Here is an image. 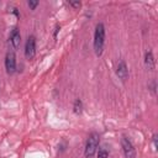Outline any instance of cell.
<instances>
[{
	"instance_id": "277c9868",
	"label": "cell",
	"mask_w": 158,
	"mask_h": 158,
	"mask_svg": "<svg viewBox=\"0 0 158 158\" xmlns=\"http://www.w3.org/2000/svg\"><path fill=\"white\" fill-rule=\"evenodd\" d=\"M36 54V38L35 36H30L25 44V56L27 59H32Z\"/></svg>"
},
{
	"instance_id": "6da1fadb",
	"label": "cell",
	"mask_w": 158,
	"mask_h": 158,
	"mask_svg": "<svg viewBox=\"0 0 158 158\" xmlns=\"http://www.w3.org/2000/svg\"><path fill=\"white\" fill-rule=\"evenodd\" d=\"M104 44H105V26L102 22H99L94 32V52L98 57L102 54Z\"/></svg>"
},
{
	"instance_id": "ba28073f",
	"label": "cell",
	"mask_w": 158,
	"mask_h": 158,
	"mask_svg": "<svg viewBox=\"0 0 158 158\" xmlns=\"http://www.w3.org/2000/svg\"><path fill=\"white\" fill-rule=\"evenodd\" d=\"M144 64L147 67L148 70H153L154 65H156V60H154V56L152 53V51H147L144 54Z\"/></svg>"
},
{
	"instance_id": "52a82bcc",
	"label": "cell",
	"mask_w": 158,
	"mask_h": 158,
	"mask_svg": "<svg viewBox=\"0 0 158 158\" xmlns=\"http://www.w3.org/2000/svg\"><path fill=\"white\" fill-rule=\"evenodd\" d=\"M10 43L12 44V47L15 49H17L20 47V43H21V35H20V31L19 28H14L10 33Z\"/></svg>"
},
{
	"instance_id": "8fae6325",
	"label": "cell",
	"mask_w": 158,
	"mask_h": 158,
	"mask_svg": "<svg viewBox=\"0 0 158 158\" xmlns=\"http://www.w3.org/2000/svg\"><path fill=\"white\" fill-rule=\"evenodd\" d=\"M27 5H28V7H30L31 10H35V9L37 7V5H38V1H33V0H30V1L27 2Z\"/></svg>"
},
{
	"instance_id": "3957f363",
	"label": "cell",
	"mask_w": 158,
	"mask_h": 158,
	"mask_svg": "<svg viewBox=\"0 0 158 158\" xmlns=\"http://www.w3.org/2000/svg\"><path fill=\"white\" fill-rule=\"evenodd\" d=\"M121 148H122V152H123L126 158H136V149H135V147H133V144H132V142L130 141L128 137L122 136Z\"/></svg>"
},
{
	"instance_id": "7c38bea8",
	"label": "cell",
	"mask_w": 158,
	"mask_h": 158,
	"mask_svg": "<svg viewBox=\"0 0 158 158\" xmlns=\"http://www.w3.org/2000/svg\"><path fill=\"white\" fill-rule=\"evenodd\" d=\"M69 5H70V6H73L74 9H79V7L81 6L80 1H69Z\"/></svg>"
},
{
	"instance_id": "30bf717a",
	"label": "cell",
	"mask_w": 158,
	"mask_h": 158,
	"mask_svg": "<svg viewBox=\"0 0 158 158\" xmlns=\"http://www.w3.org/2000/svg\"><path fill=\"white\" fill-rule=\"evenodd\" d=\"M98 158H109V152H107L105 148L99 149V152H98Z\"/></svg>"
},
{
	"instance_id": "9c48e42d",
	"label": "cell",
	"mask_w": 158,
	"mask_h": 158,
	"mask_svg": "<svg viewBox=\"0 0 158 158\" xmlns=\"http://www.w3.org/2000/svg\"><path fill=\"white\" fill-rule=\"evenodd\" d=\"M73 110H74V112H75V114H80V112L83 111V102H81L79 99H77V100L74 101Z\"/></svg>"
},
{
	"instance_id": "5bb4252c",
	"label": "cell",
	"mask_w": 158,
	"mask_h": 158,
	"mask_svg": "<svg viewBox=\"0 0 158 158\" xmlns=\"http://www.w3.org/2000/svg\"><path fill=\"white\" fill-rule=\"evenodd\" d=\"M151 85H152V89H151V90L154 93V91H156V81H152V84H151Z\"/></svg>"
},
{
	"instance_id": "7a4b0ae2",
	"label": "cell",
	"mask_w": 158,
	"mask_h": 158,
	"mask_svg": "<svg viewBox=\"0 0 158 158\" xmlns=\"http://www.w3.org/2000/svg\"><path fill=\"white\" fill-rule=\"evenodd\" d=\"M99 141H100V136L96 132H91L86 139V144H85V149H84V154L86 158H91L94 157V154L96 153L98 146H99Z\"/></svg>"
},
{
	"instance_id": "8992f818",
	"label": "cell",
	"mask_w": 158,
	"mask_h": 158,
	"mask_svg": "<svg viewBox=\"0 0 158 158\" xmlns=\"http://www.w3.org/2000/svg\"><path fill=\"white\" fill-rule=\"evenodd\" d=\"M116 74L117 77L121 79V80H126L127 77H128V69H127V65L125 63V60H120L117 67H116Z\"/></svg>"
},
{
	"instance_id": "5b68a950",
	"label": "cell",
	"mask_w": 158,
	"mask_h": 158,
	"mask_svg": "<svg viewBox=\"0 0 158 158\" xmlns=\"http://www.w3.org/2000/svg\"><path fill=\"white\" fill-rule=\"evenodd\" d=\"M5 68L7 74H14L16 72V57L14 52H7L5 57Z\"/></svg>"
},
{
	"instance_id": "4fadbf2b",
	"label": "cell",
	"mask_w": 158,
	"mask_h": 158,
	"mask_svg": "<svg viewBox=\"0 0 158 158\" xmlns=\"http://www.w3.org/2000/svg\"><path fill=\"white\" fill-rule=\"evenodd\" d=\"M157 133H154L153 135V146H154V148H157Z\"/></svg>"
}]
</instances>
